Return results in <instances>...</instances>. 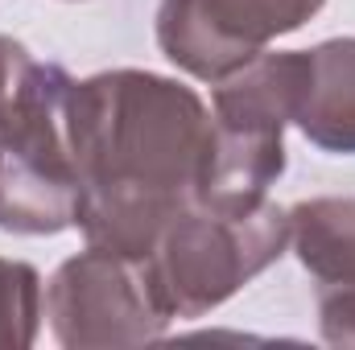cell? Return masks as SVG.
Wrapping results in <instances>:
<instances>
[{
    "label": "cell",
    "instance_id": "6da1fadb",
    "mask_svg": "<svg viewBox=\"0 0 355 350\" xmlns=\"http://www.w3.org/2000/svg\"><path fill=\"white\" fill-rule=\"evenodd\" d=\"M67 140L79 165V227L91 248L145 260L170 219L207 190L215 120L178 79L103 71L67 95Z\"/></svg>",
    "mask_w": 355,
    "mask_h": 350
},
{
    "label": "cell",
    "instance_id": "7a4b0ae2",
    "mask_svg": "<svg viewBox=\"0 0 355 350\" xmlns=\"http://www.w3.org/2000/svg\"><path fill=\"white\" fill-rule=\"evenodd\" d=\"M285 243L289 210L272 206L268 198L248 206L194 202L170 219L153 252L141 260V272L170 322L202 317L281 260Z\"/></svg>",
    "mask_w": 355,
    "mask_h": 350
},
{
    "label": "cell",
    "instance_id": "3957f363",
    "mask_svg": "<svg viewBox=\"0 0 355 350\" xmlns=\"http://www.w3.org/2000/svg\"><path fill=\"white\" fill-rule=\"evenodd\" d=\"M306 79V50L261 54L223 83H215L211 120L215 153L198 202L248 206L268 198V185L285 174V124H293Z\"/></svg>",
    "mask_w": 355,
    "mask_h": 350
},
{
    "label": "cell",
    "instance_id": "277c9868",
    "mask_svg": "<svg viewBox=\"0 0 355 350\" xmlns=\"http://www.w3.org/2000/svg\"><path fill=\"white\" fill-rule=\"evenodd\" d=\"M46 317L67 350L145 347L157 342L170 326L145 284L141 264L91 243L50 276Z\"/></svg>",
    "mask_w": 355,
    "mask_h": 350
},
{
    "label": "cell",
    "instance_id": "5b68a950",
    "mask_svg": "<svg viewBox=\"0 0 355 350\" xmlns=\"http://www.w3.org/2000/svg\"><path fill=\"white\" fill-rule=\"evenodd\" d=\"M322 4L327 0H162L157 46L178 71L215 87L261 58L268 42L318 17Z\"/></svg>",
    "mask_w": 355,
    "mask_h": 350
},
{
    "label": "cell",
    "instance_id": "8992f818",
    "mask_svg": "<svg viewBox=\"0 0 355 350\" xmlns=\"http://www.w3.org/2000/svg\"><path fill=\"white\" fill-rule=\"evenodd\" d=\"M79 165L67 136L0 145V231L58 235L79 223Z\"/></svg>",
    "mask_w": 355,
    "mask_h": 350
},
{
    "label": "cell",
    "instance_id": "52a82bcc",
    "mask_svg": "<svg viewBox=\"0 0 355 350\" xmlns=\"http://www.w3.org/2000/svg\"><path fill=\"white\" fill-rule=\"evenodd\" d=\"M293 124L314 149L355 157V37H331L306 50Z\"/></svg>",
    "mask_w": 355,
    "mask_h": 350
},
{
    "label": "cell",
    "instance_id": "ba28073f",
    "mask_svg": "<svg viewBox=\"0 0 355 350\" xmlns=\"http://www.w3.org/2000/svg\"><path fill=\"white\" fill-rule=\"evenodd\" d=\"M71 75L54 62H37L21 42L0 37V145L67 120Z\"/></svg>",
    "mask_w": 355,
    "mask_h": 350
},
{
    "label": "cell",
    "instance_id": "9c48e42d",
    "mask_svg": "<svg viewBox=\"0 0 355 350\" xmlns=\"http://www.w3.org/2000/svg\"><path fill=\"white\" fill-rule=\"evenodd\" d=\"M289 243L318 288H355V198H310L289 210Z\"/></svg>",
    "mask_w": 355,
    "mask_h": 350
},
{
    "label": "cell",
    "instance_id": "30bf717a",
    "mask_svg": "<svg viewBox=\"0 0 355 350\" xmlns=\"http://www.w3.org/2000/svg\"><path fill=\"white\" fill-rule=\"evenodd\" d=\"M42 330V276L25 260L0 256V350H29Z\"/></svg>",
    "mask_w": 355,
    "mask_h": 350
},
{
    "label": "cell",
    "instance_id": "8fae6325",
    "mask_svg": "<svg viewBox=\"0 0 355 350\" xmlns=\"http://www.w3.org/2000/svg\"><path fill=\"white\" fill-rule=\"evenodd\" d=\"M322 342L355 350V288H318Z\"/></svg>",
    "mask_w": 355,
    "mask_h": 350
}]
</instances>
